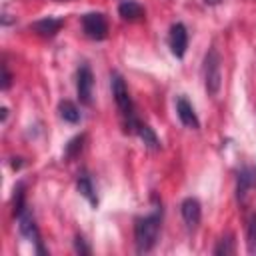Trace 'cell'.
<instances>
[{
    "mask_svg": "<svg viewBox=\"0 0 256 256\" xmlns=\"http://www.w3.org/2000/svg\"><path fill=\"white\" fill-rule=\"evenodd\" d=\"M62 20L60 18H52V16H48V18H42V20H36L30 28L36 32V34H40V36H54L60 28H62Z\"/></svg>",
    "mask_w": 256,
    "mask_h": 256,
    "instance_id": "12",
    "label": "cell"
},
{
    "mask_svg": "<svg viewBox=\"0 0 256 256\" xmlns=\"http://www.w3.org/2000/svg\"><path fill=\"white\" fill-rule=\"evenodd\" d=\"M82 142H84V136L72 138V140L68 142V146H66V158H74V156L82 150Z\"/></svg>",
    "mask_w": 256,
    "mask_h": 256,
    "instance_id": "17",
    "label": "cell"
},
{
    "mask_svg": "<svg viewBox=\"0 0 256 256\" xmlns=\"http://www.w3.org/2000/svg\"><path fill=\"white\" fill-rule=\"evenodd\" d=\"M18 226H20V232L28 238V240H32V242H36V246H38V250L40 252H44L42 250V246H40V234H38V228H36V222H34V216H32V212L28 210V206H24L18 214Z\"/></svg>",
    "mask_w": 256,
    "mask_h": 256,
    "instance_id": "8",
    "label": "cell"
},
{
    "mask_svg": "<svg viewBox=\"0 0 256 256\" xmlns=\"http://www.w3.org/2000/svg\"><path fill=\"white\" fill-rule=\"evenodd\" d=\"M160 224H162V208L154 206V210L142 218L136 220L134 224V242L138 252H148L158 240L160 234Z\"/></svg>",
    "mask_w": 256,
    "mask_h": 256,
    "instance_id": "1",
    "label": "cell"
},
{
    "mask_svg": "<svg viewBox=\"0 0 256 256\" xmlns=\"http://www.w3.org/2000/svg\"><path fill=\"white\" fill-rule=\"evenodd\" d=\"M126 130H130V132L138 134V136H140V140H142L148 148H152V150H158V148H160V140H158V136L154 134V130H152L148 124H142L138 118H136V120H132V122L126 126Z\"/></svg>",
    "mask_w": 256,
    "mask_h": 256,
    "instance_id": "10",
    "label": "cell"
},
{
    "mask_svg": "<svg viewBox=\"0 0 256 256\" xmlns=\"http://www.w3.org/2000/svg\"><path fill=\"white\" fill-rule=\"evenodd\" d=\"M176 114H178V118H180V122H182L184 126H188V128H198V126H200L198 116H196L192 104H190L184 96H178V98H176Z\"/></svg>",
    "mask_w": 256,
    "mask_h": 256,
    "instance_id": "11",
    "label": "cell"
},
{
    "mask_svg": "<svg viewBox=\"0 0 256 256\" xmlns=\"http://www.w3.org/2000/svg\"><path fill=\"white\" fill-rule=\"evenodd\" d=\"M76 250L82 252V254H88V252H90V248L84 244V238H80V236L76 238Z\"/></svg>",
    "mask_w": 256,
    "mask_h": 256,
    "instance_id": "20",
    "label": "cell"
},
{
    "mask_svg": "<svg viewBox=\"0 0 256 256\" xmlns=\"http://www.w3.org/2000/svg\"><path fill=\"white\" fill-rule=\"evenodd\" d=\"M234 236H226V238H220L218 240V244H216V248H214V254H218V256H228V254H234Z\"/></svg>",
    "mask_w": 256,
    "mask_h": 256,
    "instance_id": "16",
    "label": "cell"
},
{
    "mask_svg": "<svg viewBox=\"0 0 256 256\" xmlns=\"http://www.w3.org/2000/svg\"><path fill=\"white\" fill-rule=\"evenodd\" d=\"M110 86H112V96H114V100H116L118 110H120L122 116L126 118V124H130L136 116H134L132 100H130V94H128V88H126L122 76H120V74H112V78H110Z\"/></svg>",
    "mask_w": 256,
    "mask_h": 256,
    "instance_id": "3",
    "label": "cell"
},
{
    "mask_svg": "<svg viewBox=\"0 0 256 256\" xmlns=\"http://www.w3.org/2000/svg\"><path fill=\"white\" fill-rule=\"evenodd\" d=\"M118 12H120V16L124 20H140L144 16V8L134 0H124L118 6Z\"/></svg>",
    "mask_w": 256,
    "mask_h": 256,
    "instance_id": "13",
    "label": "cell"
},
{
    "mask_svg": "<svg viewBox=\"0 0 256 256\" xmlns=\"http://www.w3.org/2000/svg\"><path fill=\"white\" fill-rule=\"evenodd\" d=\"M92 88H94V76L88 64H82L76 72V92L82 104H92Z\"/></svg>",
    "mask_w": 256,
    "mask_h": 256,
    "instance_id": "5",
    "label": "cell"
},
{
    "mask_svg": "<svg viewBox=\"0 0 256 256\" xmlns=\"http://www.w3.org/2000/svg\"><path fill=\"white\" fill-rule=\"evenodd\" d=\"M168 44H170V50L176 58H182L186 54V48H188V32H186V26L176 22L172 24L170 28V36H168Z\"/></svg>",
    "mask_w": 256,
    "mask_h": 256,
    "instance_id": "7",
    "label": "cell"
},
{
    "mask_svg": "<svg viewBox=\"0 0 256 256\" xmlns=\"http://www.w3.org/2000/svg\"><path fill=\"white\" fill-rule=\"evenodd\" d=\"M58 112H60V118H62V120H66V122H70V124L80 122V110H78V106H76L74 102H70V100L60 102Z\"/></svg>",
    "mask_w": 256,
    "mask_h": 256,
    "instance_id": "14",
    "label": "cell"
},
{
    "mask_svg": "<svg viewBox=\"0 0 256 256\" xmlns=\"http://www.w3.org/2000/svg\"><path fill=\"white\" fill-rule=\"evenodd\" d=\"M180 212H182V220L186 224L188 230H196L200 224V216H202V208L200 202L196 198H184L180 204Z\"/></svg>",
    "mask_w": 256,
    "mask_h": 256,
    "instance_id": "9",
    "label": "cell"
},
{
    "mask_svg": "<svg viewBox=\"0 0 256 256\" xmlns=\"http://www.w3.org/2000/svg\"><path fill=\"white\" fill-rule=\"evenodd\" d=\"M248 250L252 254L256 252V214L250 218V224H248Z\"/></svg>",
    "mask_w": 256,
    "mask_h": 256,
    "instance_id": "18",
    "label": "cell"
},
{
    "mask_svg": "<svg viewBox=\"0 0 256 256\" xmlns=\"http://www.w3.org/2000/svg\"><path fill=\"white\" fill-rule=\"evenodd\" d=\"M82 28L84 34L92 40H104L108 34V22L104 18V14L100 12H88L82 16Z\"/></svg>",
    "mask_w": 256,
    "mask_h": 256,
    "instance_id": "4",
    "label": "cell"
},
{
    "mask_svg": "<svg viewBox=\"0 0 256 256\" xmlns=\"http://www.w3.org/2000/svg\"><path fill=\"white\" fill-rule=\"evenodd\" d=\"M208 6H216V4H220V0H204Z\"/></svg>",
    "mask_w": 256,
    "mask_h": 256,
    "instance_id": "21",
    "label": "cell"
},
{
    "mask_svg": "<svg viewBox=\"0 0 256 256\" xmlns=\"http://www.w3.org/2000/svg\"><path fill=\"white\" fill-rule=\"evenodd\" d=\"M256 188V166H244L240 168L238 176H236V196L238 200H246V196L250 194V190Z\"/></svg>",
    "mask_w": 256,
    "mask_h": 256,
    "instance_id": "6",
    "label": "cell"
},
{
    "mask_svg": "<svg viewBox=\"0 0 256 256\" xmlns=\"http://www.w3.org/2000/svg\"><path fill=\"white\" fill-rule=\"evenodd\" d=\"M202 76H204V86L208 94H218L220 84H222V64H220V54L214 48H210L204 58Z\"/></svg>",
    "mask_w": 256,
    "mask_h": 256,
    "instance_id": "2",
    "label": "cell"
},
{
    "mask_svg": "<svg viewBox=\"0 0 256 256\" xmlns=\"http://www.w3.org/2000/svg\"><path fill=\"white\" fill-rule=\"evenodd\" d=\"M10 80H12L10 72H8L6 64H2V90H8L10 88Z\"/></svg>",
    "mask_w": 256,
    "mask_h": 256,
    "instance_id": "19",
    "label": "cell"
},
{
    "mask_svg": "<svg viewBox=\"0 0 256 256\" xmlns=\"http://www.w3.org/2000/svg\"><path fill=\"white\" fill-rule=\"evenodd\" d=\"M78 192H80L92 206L98 204V198H96V194H94V186H92V182H90V178H88L86 174H82V176L78 178Z\"/></svg>",
    "mask_w": 256,
    "mask_h": 256,
    "instance_id": "15",
    "label": "cell"
}]
</instances>
